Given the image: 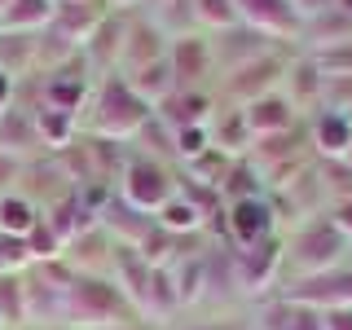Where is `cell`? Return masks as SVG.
Returning a JSON list of instances; mask_svg holds the SVG:
<instances>
[{
  "label": "cell",
  "instance_id": "obj_33",
  "mask_svg": "<svg viewBox=\"0 0 352 330\" xmlns=\"http://www.w3.org/2000/svg\"><path fill=\"white\" fill-rule=\"evenodd\" d=\"M0 269H5V273H27V269H31L27 238H9V234H0Z\"/></svg>",
  "mask_w": 352,
  "mask_h": 330
},
{
  "label": "cell",
  "instance_id": "obj_18",
  "mask_svg": "<svg viewBox=\"0 0 352 330\" xmlns=\"http://www.w3.org/2000/svg\"><path fill=\"white\" fill-rule=\"evenodd\" d=\"M269 49H278V44H269L264 36H256V31H247V27L238 22V27H229V31H220V36H212L216 75H220V71H234V66L260 58V53H269Z\"/></svg>",
  "mask_w": 352,
  "mask_h": 330
},
{
  "label": "cell",
  "instance_id": "obj_27",
  "mask_svg": "<svg viewBox=\"0 0 352 330\" xmlns=\"http://www.w3.org/2000/svg\"><path fill=\"white\" fill-rule=\"evenodd\" d=\"M163 330H251V313H247V308H225V313L198 308V313L176 317V322L163 326Z\"/></svg>",
  "mask_w": 352,
  "mask_h": 330
},
{
  "label": "cell",
  "instance_id": "obj_15",
  "mask_svg": "<svg viewBox=\"0 0 352 330\" xmlns=\"http://www.w3.org/2000/svg\"><path fill=\"white\" fill-rule=\"evenodd\" d=\"M242 119H247L251 141L273 137V132H286V128H300V124H304V115H300L291 102H286V93H269V97H260V102L242 106Z\"/></svg>",
  "mask_w": 352,
  "mask_h": 330
},
{
  "label": "cell",
  "instance_id": "obj_19",
  "mask_svg": "<svg viewBox=\"0 0 352 330\" xmlns=\"http://www.w3.org/2000/svg\"><path fill=\"white\" fill-rule=\"evenodd\" d=\"M172 269V286H176V300H181V317L198 313L207 300V251H194V256H181L168 264Z\"/></svg>",
  "mask_w": 352,
  "mask_h": 330
},
{
  "label": "cell",
  "instance_id": "obj_41",
  "mask_svg": "<svg viewBox=\"0 0 352 330\" xmlns=\"http://www.w3.org/2000/svg\"><path fill=\"white\" fill-rule=\"evenodd\" d=\"M110 9H119V14H132V9H141V0H106Z\"/></svg>",
  "mask_w": 352,
  "mask_h": 330
},
{
  "label": "cell",
  "instance_id": "obj_38",
  "mask_svg": "<svg viewBox=\"0 0 352 330\" xmlns=\"http://www.w3.org/2000/svg\"><path fill=\"white\" fill-rule=\"evenodd\" d=\"M14 93H18L14 75H9V71H0V115H9V102H14Z\"/></svg>",
  "mask_w": 352,
  "mask_h": 330
},
{
  "label": "cell",
  "instance_id": "obj_16",
  "mask_svg": "<svg viewBox=\"0 0 352 330\" xmlns=\"http://www.w3.org/2000/svg\"><path fill=\"white\" fill-rule=\"evenodd\" d=\"M308 128V150H313V159H344L348 146H352V124L344 115H335V110H317V115L304 119Z\"/></svg>",
  "mask_w": 352,
  "mask_h": 330
},
{
  "label": "cell",
  "instance_id": "obj_12",
  "mask_svg": "<svg viewBox=\"0 0 352 330\" xmlns=\"http://www.w3.org/2000/svg\"><path fill=\"white\" fill-rule=\"evenodd\" d=\"M106 18H110V5H106V0H62V5H53L49 31H58L66 44L84 49V44L93 40V31L102 27Z\"/></svg>",
  "mask_w": 352,
  "mask_h": 330
},
{
  "label": "cell",
  "instance_id": "obj_26",
  "mask_svg": "<svg viewBox=\"0 0 352 330\" xmlns=\"http://www.w3.org/2000/svg\"><path fill=\"white\" fill-rule=\"evenodd\" d=\"M40 207L31 203L22 190H14V194H5L0 198V234H9V238H27L31 229L40 225Z\"/></svg>",
  "mask_w": 352,
  "mask_h": 330
},
{
  "label": "cell",
  "instance_id": "obj_10",
  "mask_svg": "<svg viewBox=\"0 0 352 330\" xmlns=\"http://www.w3.org/2000/svg\"><path fill=\"white\" fill-rule=\"evenodd\" d=\"M168 66L176 75V88H212L216 84V53L212 36L203 31H185L168 44Z\"/></svg>",
  "mask_w": 352,
  "mask_h": 330
},
{
  "label": "cell",
  "instance_id": "obj_22",
  "mask_svg": "<svg viewBox=\"0 0 352 330\" xmlns=\"http://www.w3.org/2000/svg\"><path fill=\"white\" fill-rule=\"evenodd\" d=\"M212 146L220 154H229V159H247L251 154V132H247V119H242V110H229V106H220L216 110V119H212Z\"/></svg>",
  "mask_w": 352,
  "mask_h": 330
},
{
  "label": "cell",
  "instance_id": "obj_36",
  "mask_svg": "<svg viewBox=\"0 0 352 330\" xmlns=\"http://www.w3.org/2000/svg\"><path fill=\"white\" fill-rule=\"evenodd\" d=\"M14 181H22V159H14V154L0 150V198L14 194Z\"/></svg>",
  "mask_w": 352,
  "mask_h": 330
},
{
  "label": "cell",
  "instance_id": "obj_9",
  "mask_svg": "<svg viewBox=\"0 0 352 330\" xmlns=\"http://www.w3.org/2000/svg\"><path fill=\"white\" fill-rule=\"evenodd\" d=\"M168 44H172V36L146 14V9H132L115 75H132V71H141V66H150V62H163L168 58Z\"/></svg>",
  "mask_w": 352,
  "mask_h": 330
},
{
  "label": "cell",
  "instance_id": "obj_45",
  "mask_svg": "<svg viewBox=\"0 0 352 330\" xmlns=\"http://www.w3.org/2000/svg\"><path fill=\"white\" fill-rule=\"evenodd\" d=\"M9 5H14V0H0V14H5V9H9Z\"/></svg>",
  "mask_w": 352,
  "mask_h": 330
},
{
  "label": "cell",
  "instance_id": "obj_5",
  "mask_svg": "<svg viewBox=\"0 0 352 330\" xmlns=\"http://www.w3.org/2000/svg\"><path fill=\"white\" fill-rule=\"evenodd\" d=\"M291 53H295V49H269V53H260V58L234 66V71H220L216 84H212L216 102L229 106V110H242V106L260 102V97H269V93H282V80H286V66H291Z\"/></svg>",
  "mask_w": 352,
  "mask_h": 330
},
{
  "label": "cell",
  "instance_id": "obj_17",
  "mask_svg": "<svg viewBox=\"0 0 352 330\" xmlns=\"http://www.w3.org/2000/svg\"><path fill=\"white\" fill-rule=\"evenodd\" d=\"M150 264L146 256H141L137 247H124V242H115V256H110V278H115V286L128 295V304L141 313V304H146V286H150Z\"/></svg>",
  "mask_w": 352,
  "mask_h": 330
},
{
  "label": "cell",
  "instance_id": "obj_1",
  "mask_svg": "<svg viewBox=\"0 0 352 330\" xmlns=\"http://www.w3.org/2000/svg\"><path fill=\"white\" fill-rule=\"evenodd\" d=\"M141 322V313L128 304V295L115 286L110 273H75L62 295V326L66 330H115Z\"/></svg>",
  "mask_w": 352,
  "mask_h": 330
},
{
  "label": "cell",
  "instance_id": "obj_4",
  "mask_svg": "<svg viewBox=\"0 0 352 330\" xmlns=\"http://www.w3.org/2000/svg\"><path fill=\"white\" fill-rule=\"evenodd\" d=\"M176 190H181L176 163L154 159V154H141V150L128 146V163L115 181L119 203H128L132 212H141V216H159V207L168 203V198H176Z\"/></svg>",
  "mask_w": 352,
  "mask_h": 330
},
{
  "label": "cell",
  "instance_id": "obj_2",
  "mask_svg": "<svg viewBox=\"0 0 352 330\" xmlns=\"http://www.w3.org/2000/svg\"><path fill=\"white\" fill-rule=\"evenodd\" d=\"M154 119V110L141 102L137 93L128 88L124 75H102L93 84V97H88V115H84V128L88 137L97 141H115V146H132Z\"/></svg>",
  "mask_w": 352,
  "mask_h": 330
},
{
  "label": "cell",
  "instance_id": "obj_47",
  "mask_svg": "<svg viewBox=\"0 0 352 330\" xmlns=\"http://www.w3.org/2000/svg\"><path fill=\"white\" fill-rule=\"evenodd\" d=\"M53 5H62V0H53Z\"/></svg>",
  "mask_w": 352,
  "mask_h": 330
},
{
  "label": "cell",
  "instance_id": "obj_7",
  "mask_svg": "<svg viewBox=\"0 0 352 330\" xmlns=\"http://www.w3.org/2000/svg\"><path fill=\"white\" fill-rule=\"evenodd\" d=\"M278 212H273V198L269 194H251V198H234L225 203V216H220L212 242H225V247H251V242L264 238H278Z\"/></svg>",
  "mask_w": 352,
  "mask_h": 330
},
{
  "label": "cell",
  "instance_id": "obj_28",
  "mask_svg": "<svg viewBox=\"0 0 352 330\" xmlns=\"http://www.w3.org/2000/svg\"><path fill=\"white\" fill-rule=\"evenodd\" d=\"M190 14H194V31H203V36H220V31L238 27L234 0H190Z\"/></svg>",
  "mask_w": 352,
  "mask_h": 330
},
{
  "label": "cell",
  "instance_id": "obj_13",
  "mask_svg": "<svg viewBox=\"0 0 352 330\" xmlns=\"http://www.w3.org/2000/svg\"><path fill=\"white\" fill-rule=\"evenodd\" d=\"M282 93L300 115H317L322 110V93H326V75L317 71V62L308 53H291V66H286V80H282Z\"/></svg>",
  "mask_w": 352,
  "mask_h": 330
},
{
  "label": "cell",
  "instance_id": "obj_20",
  "mask_svg": "<svg viewBox=\"0 0 352 330\" xmlns=\"http://www.w3.org/2000/svg\"><path fill=\"white\" fill-rule=\"evenodd\" d=\"M238 168V159H229V154H220L216 146L207 150V154H198L194 163H181V181L185 185H194V190H212V194H225V185H229V176H234Z\"/></svg>",
  "mask_w": 352,
  "mask_h": 330
},
{
  "label": "cell",
  "instance_id": "obj_34",
  "mask_svg": "<svg viewBox=\"0 0 352 330\" xmlns=\"http://www.w3.org/2000/svg\"><path fill=\"white\" fill-rule=\"evenodd\" d=\"M322 110H335V115H344L352 124V80H326Z\"/></svg>",
  "mask_w": 352,
  "mask_h": 330
},
{
  "label": "cell",
  "instance_id": "obj_44",
  "mask_svg": "<svg viewBox=\"0 0 352 330\" xmlns=\"http://www.w3.org/2000/svg\"><path fill=\"white\" fill-rule=\"evenodd\" d=\"M339 163H348V168H352V146H348V154H344V159H339Z\"/></svg>",
  "mask_w": 352,
  "mask_h": 330
},
{
  "label": "cell",
  "instance_id": "obj_42",
  "mask_svg": "<svg viewBox=\"0 0 352 330\" xmlns=\"http://www.w3.org/2000/svg\"><path fill=\"white\" fill-rule=\"evenodd\" d=\"M115 330H159V326H150L146 317H141V322H128V326H115Z\"/></svg>",
  "mask_w": 352,
  "mask_h": 330
},
{
  "label": "cell",
  "instance_id": "obj_39",
  "mask_svg": "<svg viewBox=\"0 0 352 330\" xmlns=\"http://www.w3.org/2000/svg\"><path fill=\"white\" fill-rule=\"evenodd\" d=\"M326 330H352V308H330V313H326Z\"/></svg>",
  "mask_w": 352,
  "mask_h": 330
},
{
  "label": "cell",
  "instance_id": "obj_30",
  "mask_svg": "<svg viewBox=\"0 0 352 330\" xmlns=\"http://www.w3.org/2000/svg\"><path fill=\"white\" fill-rule=\"evenodd\" d=\"M308 58L317 62V71H322L326 80H352V40L317 49V53H308Z\"/></svg>",
  "mask_w": 352,
  "mask_h": 330
},
{
  "label": "cell",
  "instance_id": "obj_37",
  "mask_svg": "<svg viewBox=\"0 0 352 330\" xmlns=\"http://www.w3.org/2000/svg\"><path fill=\"white\" fill-rule=\"evenodd\" d=\"M291 5H295V14L308 22V18H317V14H330L339 0H291Z\"/></svg>",
  "mask_w": 352,
  "mask_h": 330
},
{
  "label": "cell",
  "instance_id": "obj_31",
  "mask_svg": "<svg viewBox=\"0 0 352 330\" xmlns=\"http://www.w3.org/2000/svg\"><path fill=\"white\" fill-rule=\"evenodd\" d=\"M212 150V128H185V132H172V163H194L198 154Z\"/></svg>",
  "mask_w": 352,
  "mask_h": 330
},
{
  "label": "cell",
  "instance_id": "obj_14",
  "mask_svg": "<svg viewBox=\"0 0 352 330\" xmlns=\"http://www.w3.org/2000/svg\"><path fill=\"white\" fill-rule=\"evenodd\" d=\"M110 256H115V238H110L102 225L75 234L62 247V264L71 273H110Z\"/></svg>",
  "mask_w": 352,
  "mask_h": 330
},
{
  "label": "cell",
  "instance_id": "obj_35",
  "mask_svg": "<svg viewBox=\"0 0 352 330\" xmlns=\"http://www.w3.org/2000/svg\"><path fill=\"white\" fill-rule=\"evenodd\" d=\"M326 220L339 229V238L352 247V198H339V203H330V207H326Z\"/></svg>",
  "mask_w": 352,
  "mask_h": 330
},
{
  "label": "cell",
  "instance_id": "obj_21",
  "mask_svg": "<svg viewBox=\"0 0 352 330\" xmlns=\"http://www.w3.org/2000/svg\"><path fill=\"white\" fill-rule=\"evenodd\" d=\"M97 225H102V229H106V234L115 238V242H124V247H141V238H146L150 229H154V216H141V212H132L128 203L110 198Z\"/></svg>",
  "mask_w": 352,
  "mask_h": 330
},
{
  "label": "cell",
  "instance_id": "obj_46",
  "mask_svg": "<svg viewBox=\"0 0 352 330\" xmlns=\"http://www.w3.org/2000/svg\"><path fill=\"white\" fill-rule=\"evenodd\" d=\"M49 330H66V326H49Z\"/></svg>",
  "mask_w": 352,
  "mask_h": 330
},
{
  "label": "cell",
  "instance_id": "obj_40",
  "mask_svg": "<svg viewBox=\"0 0 352 330\" xmlns=\"http://www.w3.org/2000/svg\"><path fill=\"white\" fill-rule=\"evenodd\" d=\"M344 308H352V260L344 264Z\"/></svg>",
  "mask_w": 352,
  "mask_h": 330
},
{
  "label": "cell",
  "instance_id": "obj_32",
  "mask_svg": "<svg viewBox=\"0 0 352 330\" xmlns=\"http://www.w3.org/2000/svg\"><path fill=\"white\" fill-rule=\"evenodd\" d=\"M27 251H31V264H53L62 260V238L49 229V220L40 216V225L27 234Z\"/></svg>",
  "mask_w": 352,
  "mask_h": 330
},
{
  "label": "cell",
  "instance_id": "obj_43",
  "mask_svg": "<svg viewBox=\"0 0 352 330\" xmlns=\"http://www.w3.org/2000/svg\"><path fill=\"white\" fill-rule=\"evenodd\" d=\"M168 5V0H141V9H146V14H154V9H163Z\"/></svg>",
  "mask_w": 352,
  "mask_h": 330
},
{
  "label": "cell",
  "instance_id": "obj_8",
  "mask_svg": "<svg viewBox=\"0 0 352 330\" xmlns=\"http://www.w3.org/2000/svg\"><path fill=\"white\" fill-rule=\"evenodd\" d=\"M234 9H238V22L247 31H256V36H264L278 49H295L304 18L295 14L291 0H234Z\"/></svg>",
  "mask_w": 352,
  "mask_h": 330
},
{
  "label": "cell",
  "instance_id": "obj_6",
  "mask_svg": "<svg viewBox=\"0 0 352 330\" xmlns=\"http://www.w3.org/2000/svg\"><path fill=\"white\" fill-rule=\"evenodd\" d=\"M229 264H234V286L242 304H260L269 295H278V286L286 282V242L264 238L251 247H229Z\"/></svg>",
  "mask_w": 352,
  "mask_h": 330
},
{
  "label": "cell",
  "instance_id": "obj_24",
  "mask_svg": "<svg viewBox=\"0 0 352 330\" xmlns=\"http://www.w3.org/2000/svg\"><path fill=\"white\" fill-rule=\"evenodd\" d=\"M128 80V88L141 97L150 110L163 102V97H172L176 93V75H172V66H168V58L163 62H150V66H141V71H132V75H124Z\"/></svg>",
  "mask_w": 352,
  "mask_h": 330
},
{
  "label": "cell",
  "instance_id": "obj_11",
  "mask_svg": "<svg viewBox=\"0 0 352 330\" xmlns=\"http://www.w3.org/2000/svg\"><path fill=\"white\" fill-rule=\"evenodd\" d=\"M216 110H220V102L212 88H176L172 97H163L154 106V119L168 132H185V128H212Z\"/></svg>",
  "mask_w": 352,
  "mask_h": 330
},
{
  "label": "cell",
  "instance_id": "obj_3",
  "mask_svg": "<svg viewBox=\"0 0 352 330\" xmlns=\"http://www.w3.org/2000/svg\"><path fill=\"white\" fill-rule=\"evenodd\" d=\"M282 242H286V278H317V273L344 269L352 260V247L339 238V229L326 216H313L304 225L286 229Z\"/></svg>",
  "mask_w": 352,
  "mask_h": 330
},
{
  "label": "cell",
  "instance_id": "obj_48",
  "mask_svg": "<svg viewBox=\"0 0 352 330\" xmlns=\"http://www.w3.org/2000/svg\"><path fill=\"white\" fill-rule=\"evenodd\" d=\"M0 273H5V269H0Z\"/></svg>",
  "mask_w": 352,
  "mask_h": 330
},
{
  "label": "cell",
  "instance_id": "obj_23",
  "mask_svg": "<svg viewBox=\"0 0 352 330\" xmlns=\"http://www.w3.org/2000/svg\"><path fill=\"white\" fill-rule=\"evenodd\" d=\"M31 124H36V137L44 150L62 154L66 146H75V137H80V119L62 115V110H49V106H36L31 110Z\"/></svg>",
  "mask_w": 352,
  "mask_h": 330
},
{
  "label": "cell",
  "instance_id": "obj_29",
  "mask_svg": "<svg viewBox=\"0 0 352 330\" xmlns=\"http://www.w3.org/2000/svg\"><path fill=\"white\" fill-rule=\"evenodd\" d=\"M0 322H5V330H27V291H22V273H0Z\"/></svg>",
  "mask_w": 352,
  "mask_h": 330
},
{
  "label": "cell",
  "instance_id": "obj_25",
  "mask_svg": "<svg viewBox=\"0 0 352 330\" xmlns=\"http://www.w3.org/2000/svg\"><path fill=\"white\" fill-rule=\"evenodd\" d=\"M49 22H53V0H14L0 14V31H9V36H36Z\"/></svg>",
  "mask_w": 352,
  "mask_h": 330
}]
</instances>
